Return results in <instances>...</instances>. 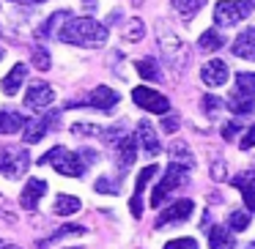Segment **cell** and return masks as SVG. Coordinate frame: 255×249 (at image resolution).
<instances>
[{"mask_svg":"<svg viewBox=\"0 0 255 249\" xmlns=\"http://www.w3.org/2000/svg\"><path fill=\"white\" fill-rule=\"evenodd\" d=\"M58 39L74 47L94 50V47H102L107 41V28L91 17H74V19H66V25L58 30Z\"/></svg>","mask_w":255,"mask_h":249,"instance_id":"1","label":"cell"},{"mask_svg":"<svg viewBox=\"0 0 255 249\" xmlns=\"http://www.w3.org/2000/svg\"><path fill=\"white\" fill-rule=\"evenodd\" d=\"M94 159H96V154L91 148L74 154V151L63 148V145H55V148H50L44 156H41L39 165H52L58 172H63V175H69V178H83L85 170H88V165Z\"/></svg>","mask_w":255,"mask_h":249,"instance_id":"2","label":"cell"},{"mask_svg":"<svg viewBox=\"0 0 255 249\" xmlns=\"http://www.w3.org/2000/svg\"><path fill=\"white\" fill-rule=\"evenodd\" d=\"M156 41H159V50H162V55H165V61L170 63L176 72H181V69L187 66V61H189L187 41L165 22H156Z\"/></svg>","mask_w":255,"mask_h":249,"instance_id":"3","label":"cell"},{"mask_svg":"<svg viewBox=\"0 0 255 249\" xmlns=\"http://www.w3.org/2000/svg\"><path fill=\"white\" fill-rule=\"evenodd\" d=\"M228 104H231V112H236V115L253 112V107H255V74L253 72L236 74V85H233V93L228 99Z\"/></svg>","mask_w":255,"mask_h":249,"instance_id":"4","label":"cell"},{"mask_svg":"<svg viewBox=\"0 0 255 249\" xmlns=\"http://www.w3.org/2000/svg\"><path fill=\"white\" fill-rule=\"evenodd\" d=\"M255 11V0H220L214 6V22L217 28H231L247 19Z\"/></svg>","mask_w":255,"mask_h":249,"instance_id":"5","label":"cell"},{"mask_svg":"<svg viewBox=\"0 0 255 249\" xmlns=\"http://www.w3.org/2000/svg\"><path fill=\"white\" fill-rule=\"evenodd\" d=\"M187 178H189V167L176 165V162H173V165L167 167V172L162 175V181L156 183L154 194H151V205H154V208H159L173 189H178V186H184V183H187Z\"/></svg>","mask_w":255,"mask_h":249,"instance_id":"6","label":"cell"},{"mask_svg":"<svg viewBox=\"0 0 255 249\" xmlns=\"http://www.w3.org/2000/svg\"><path fill=\"white\" fill-rule=\"evenodd\" d=\"M28 165H30V156L25 148H6V145H0V172L6 178L25 175Z\"/></svg>","mask_w":255,"mask_h":249,"instance_id":"7","label":"cell"},{"mask_svg":"<svg viewBox=\"0 0 255 249\" xmlns=\"http://www.w3.org/2000/svg\"><path fill=\"white\" fill-rule=\"evenodd\" d=\"M132 99H134L137 107H143V110H148V112H159V115H165V112L170 110L167 96H162L159 90H154V88H134Z\"/></svg>","mask_w":255,"mask_h":249,"instance_id":"8","label":"cell"},{"mask_svg":"<svg viewBox=\"0 0 255 249\" xmlns=\"http://www.w3.org/2000/svg\"><path fill=\"white\" fill-rule=\"evenodd\" d=\"M192 211H195V203H192V200H176V203L167 205V208L159 214V219H156V227L181 225V222L189 219V214H192Z\"/></svg>","mask_w":255,"mask_h":249,"instance_id":"9","label":"cell"},{"mask_svg":"<svg viewBox=\"0 0 255 249\" xmlns=\"http://www.w3.org/2000/svg\"><path fill=\"white\" fill-rule=\"evenodd\" d=\"M52 99H55V90L50 88L47 83H33L28 88V93H25V107H30L33 112H41L44 107L52 104Z\"/></svg>","mask_w":255,"mask_h":249,"instance_id":"10","label":"cell"},{"mask_svg":"<svg viewBox=\"0 0 255 249\" xmlns=\"http://www.w3.org/2000/svg\"><path fill=\"white\" fill-rule=\"evenodd\" d=\"M52 126H58V112L55 110L47 112V115H41L39 121H33V123H28V126H25V132H22L25 143L33 145V143H39V140H44V134L50 132Z\"/></svg>","mask_w":255,"mask_h":249,"instance_id":"11","label":"cell"},{"mask_svg":"<svg viewBox=\"0 0 255 249\" xmlns=\"http://www.w3.org/2000/svg\"><path fill=\"white\" fill-rule=\"evenodd\" d=\"M80 104H88V107H94V110H105V112H110L113 107L118 104V93L113 88H107V85H99V88H94L88 96H85Z\"/></svg>","mask_w":255,"mask_h":249,"instance_id":"12","label":"cell"},{"mask_svg":"<svg viewBox=\"0 0 255 249\" xmlns=\"http://www.w3.org/2000/svg\"><path fill=\"white\" fill-rule=\"evenodd\" d=\"M44 192H47V181H41V178H30V181L25 183L22 194H19V205H22V208H28V211H33L36 205L41 203Z\"/></svg>","mask_w":255,"mask_h":249,"instance_id":"13","label":"cell"},{"mask_svg":"<svg viewBox=\"0 0 255 249\" xmlns=\"http://www.w3.org/2000/svg\"><path fill=\"white\" fill-rule=\"evenodd\" d=\"M228 74H231V72H228V66L222 61H217V58H214V61H209L203 69H200V80H203L209 88H220V85H225L228 83Z\"/></svg>","mask_w":255,"mask_h":249,"instance_id":"14","label":"cell"},{"mask_svg":"<svg viewBox=\"0 0 255 249\" xmlns=\"http://www.w3.org/2000/svg\"><path fill=\"white\" fill-rule=\"evenodd\" d=\"M233 55L236 58H244V61H255V25H250L247 30H242V33L236 36V41H233Z\"/></svg>","mask_w":255,"mask_h":249,"instance_id":"15","label":"cell"},{"mask_svg":"<svg viewBox=\"0 0 255 249\" xmlns=\"http://www.w3.org/2000/svg\"><path fill=\"white\" fill-rule=\"evenodd\" d=\"M231 183L242 192L244 205H247L250 211H255V172H239V175L231 178Z\"/></svg>","mask_w":255,"mask_h":249,"instance_id":"16","label":"cell"},{"mask_svg":"<svg viewBox=\"0 0 255 249\" xmlns=\"http://www.w3.org/2000/svg\"><path fill=\"white\" fill-rule=\"evenodd\" d=\"M137 137H140V145H143V151L148 156L162 154V145H159V140H156V132H154V126H151L148 121L137 123Z\"/></svg>","mask_w":255,"mask_h":249,"instance_id":"17","label":"cell"},{"mask_svg":"<svg viewBox=\"0 0 255 249\" xmlns=\"http://www.w3.org/2000/svg\"><path fill=\"white\" fill-rule=\"evenodd\" d=\"M25 74H28V66L25 63H17V66L11 69V72L3 77V83H0V90L6 96H14L19 88H22V83H25Z\"/></svg>","mask_w":255,"mask_h":249,"instance_id":"18","label":"cell"},{"mask_svg":"<svg viewBox=\"0 0 255 249\" xmlns=\"http://www.w3.org/2000/svg\"><path fill=\"white\" fill-rule=\"evenodd\" d=\"M25 118L14 110H0V134H14L19 129H25Z\"/></svg>","mask_w":255,"mask_h":249,"instance_id":"19","label":"cell"},{"mask_svg":"<svg viewBox=\"0 0 255 249\" xmlns=\"http://www.w3.org/2000/svg\"><path fill=\"white\" fill-rule=\"evenodd\" d=\"M233 244H236V238H233V233L228 227H211L209 230V247L211 249H233Z\"/></svg>","mask_w":255,"mask_h":249,"instance_id":"20","label":"cell"},{"mask_svg":"<svg viewBox=\"0 0 255 249\" xmlns=\"http://www.w3.org/2000/svg\"><path fill=\"white\" fill-rule=\"evenodd\" d=\"M116 151H118V165L121 167H129L134 162V156H137V145H134V137L132 134H127V137L121 140V143L116 145Z\"/></svg>","mask_w":255,"mask_h":249,"instance_id":"21","label":"cell"},{"mask_svg":"<svg viewBox=\"0 0 255 249\" xmlns=\"http://www.w3.org/2000/svg\"><path fill=\"white\" fill-rule=\"evenodd\" d=\"M156 172H159V170H156V165H148V167H145V170L137 175V186H134V197H132V214H134V216L140 214V194H143V186L156 175Z\"/></svg>","mask_w":255,"mask_h":249,"instance_id":"22","label":"cell"},{"mask_svg":"<svg viewBox=\"0 0 255 249\" xmlns=\"http://www.w3.org/2000/svg\"><path fill=\"white\" fill-rule=\"evenodd\" d=\"M143 36H145V25H143V19H137V17H132L127 25H124V30H121L124 41H140Z\"/></svg>","mask_w":255,"mask_h":249,"instance_id":"23","label":"cell"},{"mask_svg":"<svg viewBox=\"0 0 255 249\" xmlns=\"http://www.w3.org/2000/svg\"><path fill=\"white\" fill-rule=\"evenodd\" d=\"M74 211H80V200L74 197V194H58L55 197V214L69 216V214H74Z\"/></svg>","mask_w":255,"mask_h":249,"instance_id":"24","label":"cell"},{"mask_svg":"<svg viewBox=\"0 0 255 249\" xmlns=\"http://www.w3.org/2000/svg\"><path fill=\"white\" fill-rule=\"evenodd\" d=\"M170 156L176 159V165H184V167H189V170L195 167V156L187 151V145H184V143H173L170 145Z\"/></svg>","mask_w":255,"mask_h":249,"instance_id":"25","label":"cell"},{"mask_svg":"<svg viewBox=\"0 0 255 249\" xmlns=\"http://www.w3.org/2000/svg\"><path fill=\"white\" fill-rule=\"evenodd\" d=\"M170 3L178 14H184V17H195V14L206 6V0H170Z\"/></svg>","mask_w":255,"mask_h":249,"instance_id":"26","label":"cell"},{"mask_svg":"<svg viewBox=\"0 0 255 249\" xmlns=\"http://www.w3.org/2000/svg\"><path fill=\"white\" fill-rule=\"evenodd\" d=\"M134 66H137L140 77L151 80V83H156V80H159V69H156V61H151V58H143V61H137Z\"/></svg>","mask_w":255,"mask_h":249,"instance_id":"27","label":"cell"},{"mask_svg":"<svg viewBox=\"0 0 255 249\" xmlns=\"http://www.w3.org/2000/svg\"><path fill=\"white\" fill-rule=\"evenodd\" d=\"M198 44H200V50H220V47L225 44V39H222L217 30H206V33L200 36Z\"/></svg>","mask_w":255,"mask_h":249,"instance_id":"28","label":"cell"},{"mask_svg":"<svg viewBox=\"0 0 255 249\" xmlns=\"http://www.w3.org/2000/svg\"><path fill=\"white\" fill-rule=\"evenodd\" d=\"M250 225V216H247V211H233L231 216H228V230H244V227Z\"/></svg>","mask_w":255,"mask_h":249,"instance_id":"29","label":"cell"},{"mask_svg":"<svg viewBox=\"0 0 255 249\" xmlns=\"http://www.w3.org/2000/svg\"><path fill=\"white\" fill-rule=\"evenodd\" d=\"M33 63L41 69V72H47V69H50V52H47L44 47H36L33 50Z\"/></svg>","mask_w":255,"mask_h":249,"instance_id":"30","label":"cell"},{"mask_svg":"<svg viewBox=\"0 0 255 249\" xmlns=\"http://www.w3.org/2000/svg\"><path fill=\"white\" fill-rule=\"evenodd\" d=\"M165 249H198V241L195 238H173L165 244Z\"/></svg>","mask_w":255,"mask_h":249,"instance_id":"31","label":"cell"},{"mask_svg":"<svg viewBox=\"0 0 255 249\" xmlns=\"http://www.w3.org/2000/svg\"><path fill=\"white\" fill-rule=\"evenodd\" d=\"M69 233H74V236H80V233H85V227L83 225H66V227H61V230L55 233L52 238H61V236H69ZM50 238V241H52Z\"/></svg>","mask_w":255,"mask_h":249,"instance_id":"32","label":"cell"},{"mask_svg":"<svg viewBox=\"0 0 255 249\" xmlns=\"http://www.w3.org/2000/svg\"><path fill=\"white\" fill-rule=\"evenodd\" d=\"M239 145H242V151H250L255 145V123H253V126H247V134H244V140Z\"/></svg>","mask_w":255,"mask_h":249,"instance_id":"33","label":"cell"},{"mask_svg":"<svg viewBox=\"0 0 255 249\" xmlns=\"http://www.w3.org/2000/svg\"><path fill=\"white\" fill-rule=\"evenodd\" d=\"M220 107H222V101H220V99H214V96H206V99H203V110L209 112V115H214V112L220 110Z\"/></svg>","mask_w":255,"mask_h":249,"instance_id":"34","label":"cell"},{"mask_svg":"<svg viewBox=\"0 0 255 249\" xmlns=\"http://www.w3.org/2000/svg\"><path fill=\"white\" fill-rule=\"evenodd\" d=\"M236 134H239V126H236L233 121H228L225 126H222V137H225V140H233Z\"/></svg>","mask_w":255,"mask_h":249,"instance_id":"35","label":"cell"},{"mask_svg":"<svg viewBox=\"0 0 255 249\" xmlns=\"http://www.w3.org/2000/svg\"><path fill=\"white\" fill-rule=\"evenodd\" d=\"M96 192H116V183L107 181V178H99L96 181Z\"/></svg>","mask_w":255,"mask_h":249,"instance_id":"36","label":"cell"},{"mask_svg":"<svg viewBox=\"0 0 255 249\" xmlns=\"http://www.w3.org/2000/svg\"><path fill=\"white\" fill-rule=\"evenodd\" d=\"M176 126H178L176 118H167V115H165V121H162V129H165V132H176Z\"/></svg>","mask_w":255,"mask_h":249,"instance_id":"37","label":"cell"},{"mask_svg":"<svg viewBox=\"0 0 255 249\" xmlns=\"http://www.w3.org/2000/svg\"><path fill=\"white\" fill-rule=\"evenodd\" d=\"M211 175H214L217 181H222V178H225V165H222V162H217V165H214V172H211Z\"/></svg>","mask_w":255,"mask_h":249,"instance_id":"38","label":"cell"},{"mask_svg":"<svg viewBox=\"0 0 255 249\" xmlns=\"http://www.w3.org/2000/svg\"><path fill=\"white\" fill-rule=\"evenodd\" d=\"M11 3H22V6H33V3H44V0H11Z\"/></svg>","mask_w":255,"mask_h":249,"instance_id":"39","label":"cell"},{"mask_svg":"<svg viewBox=\"0 0 255 249\" xmlns=\"http://www.w3.org/2000/svg\"><path fill=\"white\" fill-rule=\"evenodd\" d=\"M0 249H19V247H14V244H3V241H0Z\"/></svg>","mask_w":255,"mask_h":249,"instance_id":"40","label":"cell"},{"mask_svg":"<svg viewBox=\"0 0 255 249\" xmlns=\"http://www.w3.org/2000/svg\"><path fill=\"white\" fill-rule=\"evenodd\" d=\"M0 61H3V47H0Z\"/></svg>","mask_w":255,"mask_h":249,"instance_id":"41","label":"cell"},{"mask_svg":"<svg viewBox=\"0 0 255 249\" xmlns=\"http://www.w3.org/2000/svg\"><path fill=\"white\" fill-rule=\"evenodd\" d=\"M69 249H80V247H69Z\"/></svg>","mask_w":255,"mask_h":249,"instance_id":"42","label":"cell"},{"mask_svg":"<svg viewBox=\"0 0 255 249\" xmlns=\"http://www.w3.org/2000/svg\"><path fill=\"white\" fill-rule=\"evenodd\" d=\"M253 249H255V244H253Z\"/></svg>","mask_w":255,"mask_h":249,"instance_id":"43","label":"cell"}]
</instances>
